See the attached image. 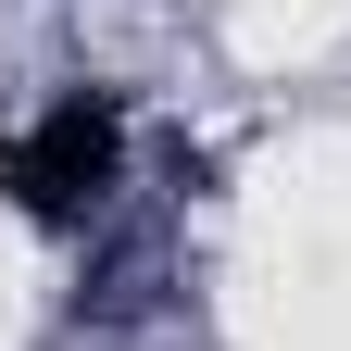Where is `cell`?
<instances>
[{"label": "cell", "instance_id": "6da1fadb", "mask_svg": "<svg viewBox=\"0 0 351 351\" xmlns=\"http://www.w3.org/2000/svg\"><path fill=\"white\" fill-rule=\"evenodd\" d=\"M113 176H125V113L101 88H63V101L13 138V201L38 226H88V213L113 201Z\"/></svg>", "mask_w": 351, "mask_h": 351}]
</instances>
